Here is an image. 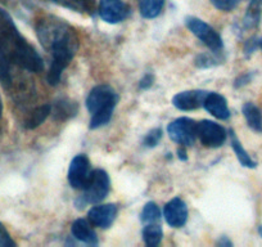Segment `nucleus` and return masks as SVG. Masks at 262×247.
Wrapping results in <instances>:
<instances>
[{"instance_id": "1", "label": "nucleus", "mask_w": 262, "mask_h": 247, "mask_svg": "<svg viewBox=\"0 0 262 247\" xmlns=\"http://www.w3.org/2000/svg\"><path fill=\"white\" fill-rule=\"evenodd\" d=\"M36 35L41 47L52 54L47 80L55 87L79 49V35L71 25L55 16L41 17L36 22Z\"/></svg>"}, {"instance_id": "2", "label": "nucleus", "mask_w": 262, "mask_h": 247, "mask_svg": "<svg viewBox=\"0 0 262 247\" xmlns=\"http://www.w3.org/2000/svg\"><path fill=\"white\" fill-rule=\"evenodd\" d=\"M0 44L12 64L30 72L44 70L41 55L25 39L11 14L3 8H0Z\"/></svg>"}, {"instance_id": "3", "label": "nucleus", "mask_w": 262, "mask_h": 247, "mask_svg": "<svg viewBox=\"0 0 262 247\" xmlns=\"http://www.w3.org/2000/svg\"><path fill=\"white\" fill-rule=\"evenodd\" d=\"M118 102V95L111 85H98L93 88L86 97V108L92 113L90 129H98L111 121Z\"/></svg>"}, {"instance_id": "4", "label": "nucleus", "mask_w": 262, "mask_h": 247, "mask_svg": "<svg viewBox=\"0 0 262 247\" xmlns=\"http://www.w3.org/2000/svg\"><path fill=\"white\" fill-rule=\"evenodd\" d=\"M111 180L108 174L102 169H95L90 173L85 187L82 188V203H99L108 196Z\"/></svg>"}, {"instance_id": "5", "label": "nucleus", "mask_w": 262, "mask_h": 247, "mask_svg": "<svg viewBox=\"0 0 262 247\" xmlns=\"http://www.w3.org/2000/svg\"><path fill=\"white\" fill-rule=\"evenodd\" d=\"M185 25L194 35H195L205 45H207L213 52H221L224 43L219 32L211 27L207 22L202 21L196 17H186Z\"/></svg>"}, {"instance_id": "6", "label": "nucleus", "mask_w": 262, "mask_h": 247, "mask_svg": "<svg viewBox=\"0 0 262 247\" xmlns=\"http://www.w3.org/2000/svg\"><path fill=\"white\" fill-rule=\"evenodd\" d=\"M167 133L175 143L184 147H191L196 138V122L189 117L176 118L168 123Z\"/></svg>"}, {"instance_id": "7", "label": "nucleus", "mask_w": 262, "mask_h": 247, "mask_svg": "<svg viewBox=\"0 0 262 247\" xmlns=\"http://www.w3.org/2000/svg\"><path fill=\"white\" fill-rule=\"evenodd\" d=\"M196 137L206 147L217 148L225 143L228 134L220 123L211 120H202L201 122H196Z\"/></svg>"}, {"instance_id": "8", "label": "nucleus", "mask_w": 262, "mask_h": 247, "mask_svg": "<svg viewBox=\"0 0 262 247\" xmlns=\"http://www.w3.org/2000/svg\"><path fill=\"white\" fill-rule=\"evenodd\" d=\"M98 12L103 21L116 25L127 18L130 14V7L123 0H100Z\"/></svg>"}, {"instance_id": "9", "label": "nucleus", "mask_w": 262, "mask_h": 247, "mask_svg": "<svg viewBox=\"0 0 262 247\" xmlns=\"http://www.w3.org/2000/svg\"><path fill=\"white\" fill-rule=\"evenodd\" d=\"M90 161L85 155L72 158L69 168V183L74 190H82L90 176Z\"/></svg>"}, {"instance_id": "10", "label": "nucleus", "mask_w": 262, "mask_h": 247, "mask_svg": "<svg viewBox=\"0 0 262 247\" xmlns=\"http://www.w3.org/2000/svg\"><path fill=\"white\" fill-rule=\"evenodd\" d=\"M118 209L113 203H105V205H97L92 208L88 213V220L90 224L98 228L107 229L115 221L117 216Z\"/></svg>"}, {"instance_id": "11", "label": "nucleus", "mask_w": 262, "mask_h": 247, "mask_svg": "<svg viewBox=\"0 0 262 247\" xmlns=\"http://www.w3.org/2000/svg\"><path fill=\"white\" fill-rule=\"evenodd\" d=\"M163 216L172 228H181L188 220V208L181 198L175 197L166 203L163 209Z\"/></svg>"}, {"instance_id": "12", "label": "nucleus", "mask_w": 262, "mask_h": 247, "mask_svg": "<svg viewBox=\"0 0 262 247\" xmlns=\"http://www.w3.org/2000/svg\"><path fill=\"white\" fill-rule=\"evenodd\" d=\"M208 92L206 90H185L172 98V105L180 111H193L203 107Z\"/></svg>"}, {"instance_id": "13", "label": "nucleus", "mask_w": 262, "mask_h": 247, "mask_svg": "<svg viewBox=\"0 0 262 247\" xmlns=\"http://www.w3.org/2000/svg\"><path fill=\"white\" fill-rule=\"evenodd\" d=\"M203 107L207 112H210L213 117L219 120H228L230 117V110L228 107L225 97L215 92H208L206 99L203 102Z\"/></svg>"}, {"instance_id": "14", "label": "nucleus", "mask_w": 262, "mask_h": 247, "mask_svg": "<svg viewBox=\"0 0 262 247\" xmlns=\"http://www.w3.org/2000/svg\"><path fill=\"white\" fill-rule=\"evenodd\" d=\"M72 236L80 242L90 244V246H95L98 244V237L94 229L92 228L90 221L85 220V219H77L72 224Z\"/></svg>"}, {"instance_id": "15", "label": "nucleus", "mask_w": 262, "mask_h": 247, "mask_svg": "<svg viewBox=\"0 0 262 247\" xmlns=\"http://www.w3.org/2000/svg\"><path fill=\"white\" fill-rule=\"evenodd\" d=\"M79 112V106L67 98H60L52 106V116L55 121H67Z\"/></svg>"}, {"instance_id": "16", "label": "nucleus", "mask_w": 262, "mask_h": 247, "mask_svg": "<svg viewBox=\"0 0 262 247\" xmlns=\"http://www.w3.org/2000/svg\"><path fill=\"white\" fill-rule=\"evenodd\" d=\"M48 2L63 8L71 9L77 13L93 14L94 12V0H48Z\"/></svg>"}, {"instance_id": "17", "label": "nucleus", "mask_w": 262, "mask_h": 247, "mask_svg": "<svg viewBox=\"0 0 262 247\" xmlns=\"http://www.w3.org/2000/svg\"><path fill=\"white\" fill-rule=\"evenodd\" d=\"M242 111H243V115L244 117H246L248 127L251 128L253 132L262 133V115L259 108L257 107L254 103L247 102L243 105Z\"/></svg>"}, {"instance_id": "18", "label": "nucleus", "mask_w": 262, "mask_h": 247, "mask_svg": "<svg viewBox=\"0 0 262 247\" xmlns=\"http://www.w3.org/2000/svg\"><path fill=\"white\" fill-rule=\"evenodd\" d=\"M50 113H52V106L50 105H41L34 108L25 121V128L29 130L36 129L49 117Z\"/></svg>"}, {"instance_id": "19", "label": "nucleus", "mask_w": 262, "mask_h": 247, "mask_svg": "<svg viewBox=\"0 0 262 247\" xmlns=\"http://www.w3.org/2000/svg\"><path fill=\"white\" fill-rule=\"evenodd\" d=\"M229 135H230V143H231V148H233L234 153L238 157L239 162L244 166V168H249V169H254L257 166L256 161L252 160L251 156L248 155L246 150L242 146L241 140L238 139V137L235 135L234 130H229Z\"/></svg>"}, {"instance_id": "20", "label": "nucleus", "mask_w": 262, "mask_h": 247, "mask_svg": "<svg viewBox=\"0 0 262 247\" xmlns=\"http://www.w3.org/2000/svg\"><path fill=\"white\" fill-rule=\"evenodd\" d=\"M163 237V231L161 223L147 224L143 228V239L149 247H156L161 243Z\"/></svg>"}, {"instance_id": "21", "label": "nucleus", "mask_w": 262, "mask_h": 247, "mask_svg": "<svg viewBox=\"0 0 262 247\" xmlns=\"http://www.w3.org/2000/svg\"><path fill=\"white\" fill-rule=\"evenodd\" d=\"M261 19V6L258 0H252L243 18V27L247 30L256 29Z\"/></svg>"}, {"instance_id": "22", "label": "nucleus", "mask_w": 262, "mask_h": 247, "mask_svg": "<svg viewBox=\"0 0 262 247\" xmlns=\"http://www.w3.org/2000/svg\"><path fill=\"white\" fill-rule=\"evenodd\" d=\"M165 0H139V11L144 18H156L162 12Z\"/></svg>"}, {"instance_id": "23", "label": "nucleus", "mask_w": 262, "mask_h": 247, "mask_svg": "<svg viewBox=\"0 0 262 247\" xmlns=\"http://www.w3.org/2000/svg\"><path fill=\"white\" fill-rule=\"evenodd\" d=\"M161 218H162V214H161L160 208L155 202H148L140 214V220L144 225L161 223Z\"/></svg>"}, {"instance_id": "24", "label": "nucleus", "mask_w": 262, "mask_h": 247, "mask_svg": "<svg viewBox=\"0 0 262 247\" xmlns=\"http://www.w3.org/2000/svg\"><path fill=\"white\" fill-rule=\"evenodd\" d=\"M11 60L7 57L3 47L0 44V83L4 87H9L12 84V69Z\"/></svg>"}, {"instance_id": "25", "label": "nucleus", "mask_w": 262, "mask_h": 247, "mask_svg": "<svg viewBox=\"0 0 262 247\" xmlns=\"http://www.w3.org/2000/svg\"><path fill=\"white\" fill-rule=\"evenodd\" d=\"M223 62V57L220 55V52L211 53H202L195 58V66L200 69H210V67H215Z\"/></svg>"}, {"instance_id": "26", "label": "nucleus", "mask_w": 262, "mask_h": 247, "mask_svg": "<svg viewBox=\"0 0 262 247\" xmlns=\"http://www.w3.org/2000/svg\"><path fill=\"white\" fill-rule=\"evenodd\" d=\"M161 138H162V129L156 128V129L150 130L147 135H145L144 140H143V146L147 148H153L160 143Z\"/></svg>"}, {"instance_id": "27", "label": "nucleus", "mask_w": 262, "mask_h": 247, "mask_svg": "<svg viewBox=\"0 0 262 247\" xmlns=\"http://www.w3.org/2000/svg\"><path fill=\"white\" fill-rule=\"evenodd\" d=\"M215 8L223 12H231L241 4L242 0H210Z\"/></svg>"}, {"instance_id": "28", "label": "nucleus", "mask_w": 262, "mask_h": 247, "mask_svg": "<svg viewBox=\"0 0 262 247\" xmlns=\"http://www.w3.org/2000/svg\"><path fill=\"white\" fill-rule=\"evenodd\" d=\"M16 242L12 239L11 234L6 229V227L0 223V247H14Z\"/></svg>"}, {"instance_id": "29", "label": "nucleus", "mask_w": 262, "mask_h": 247, "mask_svg": "<svg viewBox=\"0 0 262 247\" xmlns=\"http://www.w3.org/2000/svg\"><path fill=\"white\" fill-rule=\"evenodd\" d=\"M259 40L261 39H258V37H256V36H253V37H251V39L247 40L246 44H244V53H246L247 55H251L252 53H253L254 50L259 47Z\"/></svg>"}, {"instance_id": "30", "label": "nucleus", "mask_w": 262, "mask_h": 247, "mask_svg": "<svg viewBox=\"0 0 262 247\" xmlns=\"http://www.w3.org/2000/svg\"><path fill=\"white\" fill-rule=\"evenodd\" d=\"M252 80V74H242L241 76L236 77L235 83H234V87L235 88H242L244 85H247L248 83H251Z\"/></svg>"}, {"instance_id": "31", "label": "nucleus", "mask_w": 262, "mask_h": 247, "mask_svg": "<svg viewBox=\"0 0 262 247\" xmlns=\"http://www.w3.org/2000/svg\"><path fill=\"white\" fill-rule=\"evenodd\" d=\"M153 80H155L153 75L152 74H147L144 77H143L142 80H140L139 88H140V89H143V90L149 89V88L153 85Z\"/></svg>"}, {"instance_id": "32", "label": "nucleus", "mask_w": 262, "mask_h": 247, "mask_svg": "<svg viewBox=\"0 0 262 247\" xmlns=\"http://www.w3.org/2000/svg\"><path fill=\"white\" fill-rule=\"evenodd\" d=\"M178 155H179V158H180V160H183V161H186L188 160V156H186V151H185V147H180L178 150Z\"/></svg>"}, {"instance_id": "33", "label": "nucleus", "mask_w": 262, "mask_h": 247, "mask_svg": "<svg viewBox=\"0 0 262 247\" xmlns=\"http://www.w3.org/2000/svg\"><path fill=\"white\" fill-rule=\"evenodd\" d=\"M217 244H219V246H228V247H230L233 243H231V242L229 241L228 237H221V239L217 242Z\"/></svg>"}, {"instance_id": "34", "label": "nucleus", "mask_w": 262, "mask_h": 247, "mask_svg": "<svg viewBox=\"0 0 262 247\" xmlns=\"http://www.w3.org/2000/svg\"><path fill=\"white\" fill-rule=\"evenodd\" d=\"M2 113H3V102H2V97H0V118H2Z\"/></svg>"}, {"instance_id": "35", "label": "nucleus", "mask_w": 262, "mask_h": 247, "mask_svg": "<svg viewBox=\"0 0 262 247\" xmlns=\"http://www.w3.org/2000/svg\"><path fill=\"white\" fill-rule=\"evenodd\" d=\"M258 233H259V236L262 237V227H258Z\"/></svg>"}, {"instance_id": "36", "label": "nucleus", "mask_w": 262, "mask_h": 247, "mask_svg": "<svg viewBox=\"0 0 262 247\" xmlns=\"http://www.w3.org/2000/svg\"><path fill=\"white\" fill-rule=\"evenodd\" d=\"M259 48H261V49H262V39L259 40Z\"/></svg>"}]
</instances>
